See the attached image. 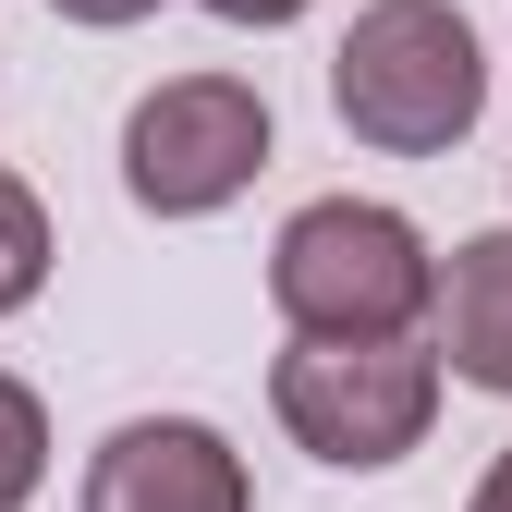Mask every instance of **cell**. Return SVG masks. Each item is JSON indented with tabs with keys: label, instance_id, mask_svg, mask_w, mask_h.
Here are the masks:
<instances>
[{
	"label": "cell",
	"instance_id": "8",
	"mask_svg": "<svg viewBox=\"0 0 512 512\" xmlns=\"http://www.w3.org/2000/svg\"><path fill=\"white\" fill-rule=\"evenodd\" d=\"M37 476H49V403L25 378H0V512H25Z\"/></svg>",
	"mask_w": 512,
	"mask_h": 512
},
{
	"label": "cell",
	"instance_id": "1",
	"mask_svg": "<svg viewBox=\"0 0 512 512\" xmlns=\"http://www.w3.org/2000/svg\"><path fill=\"white\" fill-rule=\"evenodd\" d=\"M269 305L293 317V342H415V317H439V256L403 208L317 196L269 244Z\"/></svg>",
	"mask_w": 512,
	"mask_h": 512
},
{
	"label": "cell",
	"instance_id": "7",
	"mask_svg": "<svg viewBox=\"0 0 512 512\" xmlns=\"http://www.w3.org/2000/svg\"><path fill=\"white\" fill-rule=\"evenodd\" d=\"M37 281H49V208L25 171H0V317H25Z\"/></svg>",
	"mask_w": 512,
	"mask_h": 512
},
{
	"label": "cell",
	"instance_id": "10",
	"mask_svg": "<svg viewBox=\"0 0 512 512\" xmlns=\"http://www.w3.org/2000/svg\"><path fill=\"white\" fill-rule=\"evenodd\" d=\"M196 13H220V25H293L305 0H196Z\"/></svg>",
	"mask_w": 512,
	"mask_h": 512
},
{
	"label": "cell",
	"instance_id": "4",
	"mask_svg": "<svg viewBox=\"0 0 512 512\" xmlns=\"http://www.w3.org/2000/svg\"><path fill=\"white\" fill-rule=\"evenodd\" d=\"M269 171V98L244 74H171L122 122V196L147 220H208Z\"/></svg>",
	"mask_w": 512,
	"mask_h": 512
},
{
	"label": "cell",
	"instance_id": "9",
	"mask_svg": "<svg viewBox=\"0 0 512 512\" xmlns=\"http://www.w3.org/2000/svg\"><path fill=\"white\" fill-rule=\"evenodd\" d=\"M49 13H61V25H147L159 0H49Z\"/></svg>",
	"mask_w": 512,
	"mask_h": 512
},
{
	"label": "cell",
	"instance_id": "6",
	"mask_svg": "<svg viewBox=\"0 0 512 512\" xmlns=\"http://www.w3.org/2000/svg\"><path fill=\"white\" fill-rule=\"evenodd\" d=\"M439 366H452L464 391L512 403V232L452 244V269H439Z\"/></svg>",
	"mask_w": 512,
	"mask_h": 512
},
{
	"label": "cell",
	"instance_id": "11",
	"mask_svg": "<svg viewBox=\"0 0 512 512\" xmlns=\"http://www.w3.org/2000/svg\"><path fill=\"white\" fill-rule=\"evenodd\" d=\"M464 512H512V439L488 452V476H476V500H464Z\"/></svg>",
	"mask_w": 512,
	"mask_h": 512
},
{
	"label": "cell",
	"instance_id": "2",
	"mask_svg": "<svg viewBox=\"0 0 512 512\" xmlns=\"http://www.w3.org/2000/svg\"><path fill=\"white\" fill-rule=\"evenodd\" d=\"M330 110L378 159H439L488 110V49L452 0H366L330 49Z\"/></svg>",
	"mask_w": 512,
	"mask_h": 512
},
{
	"label": "cell",
	"instance_id": "3",
	"mask_svg": "<svg viewBox=\"0 0 512 512\" xmlns=\"http://www.w3.org/2000/svg\"><path fill=\"white\" fill-rule=\"evenodd\" d=\"M439 342H293L269 366V415L293 427V452L342 464V476H378L427 452L439 427Z\"/></svg>",
	"mask_w": 512,
	"mask_h": 512
},
{
	"label": "cell",
	"instance_id": "5",
	"mask_svg": "<svg viewBox=\"0 0 512 512\" xmlns=\"http://www.w3.org/2000/svg\"><path fill=\"white\" fill-rule=\"evenodd\" d=\"M86 512H256V488H244V452L208 415H135V427L98 439Z\"/></svg>",
	"mask_w": 512,
	"mask_h": 512
}]
</instances>
